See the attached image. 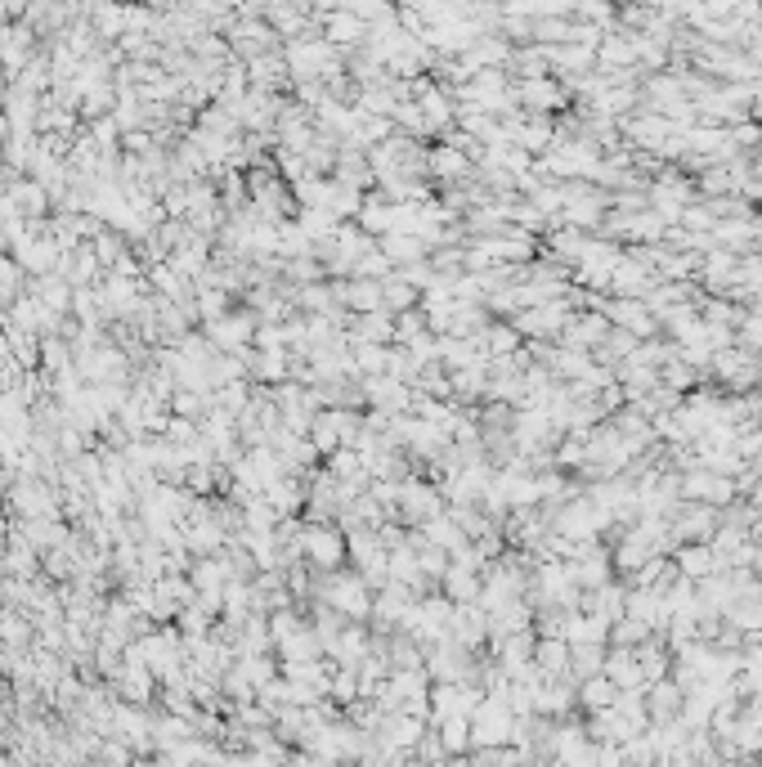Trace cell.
I'll return each mask as SVG.
<instances>
[{"mask_svg":"<svg viewBox=\"0 0 762 767\" xmlns=\"http://www.w3.org/2000/svg\"><path fill=\"white\" fill-rule=\"evenodd\" d=\"M615 521V516L606 512V507H597L592 498H570V503H561V512L552 516V530L565 534V539L574 543H592L601 539V530Z\"/></svg>","mask_w":762,"mask_h":767,"instance_id":"cell-1","label":"cell"},{"mask_svg":"<svg viewBox=\"0 0 762 767\" xmlns=\"http://www.w3.org/2000/svg\"><path fill=\"white\" fill-rule=\"evenodd\" d=\"M543 166L552 175H561V180H597L601 153H597V144H588V140H561Z\"/></svg>","mask_w":762,"mask_h":767,"instance_id":"cell-2","label":"cell"},{"mask_svg":"<svg viewBox=\"0 0 762 767\" xmlns=\"http://www.w3.org/2000/svg\"><path fill=\"white\" fill-rule=\"evenodd\" d=\"M677 489H682L686 503H713V507L731 503V498L740 494L736 480L718 476V471H709V467H691L686 476H677Z\"/></svg>","mask_w":762,"mask_h":767,"instance_id":"cell-3","label":"cell"},{"mask_svg":"<svg viewBox=\"0 0 762 767\" xmlns=\"http://www.w3.org/2000/svg\"><path fill=\"white\" fill-rule=\"evenodd\" d=\"M668 521H673V534L682 543H709L713 530L722 525V516L713 503H686V507H677V512H668Z\"/></svg>","mask_w":762,"mask_h":767,"instance_id":"cell-4","label":"cell"},{"mask_svg":"<svg viewBox=\"0 0 762 767\" xmlns=\"http://www.w3.org/2000/svg\"><path fill=\"white\" fill-rule=\"evenodd\" d=\"M570 301H561V297H552V301H543V306H525L516 314V328L525 332V337H552V332H561L565 328V319H570Z\"/></svg>","mask_w":762,"mask_h":767,"instance_id":"cell-5","label":"cell"},{"mask_svg":"<svg viewBox=\"0 0 762 767\" xmlns=\"http://www.w3.org/2000/svg\"><path fill=\"white\" fill-rule=\"evenodd\" d=\"M655 283H659V274L650 270L641 256H619L615 274H610V292H615V297H646Z\"/></svg>","mask_w":762,"mask_h":767,"instance_id":"cell-6","label":"cell"},{"mask_svg":"<svg viewBox=\"0 0 762 767\" xmlns=\"http://www.w3.org/2000/svg\"><path fill=\"white\" fill-rule=\"evenodd\" d=\"M610 328H615V323L606 319V310L592 306L588 314H570V319H565V328H561V337H565V346L592 350V346H601V341L610 337Z\"/></svg>","mask_w":762,"mask_h":767,"instance_id":"cell-7","label":"cell"},{"mask_svg":"<svg viewBox=\"0 0 762 767\" xmlns=\"http://www.w3.org/2000/svg\"><path fill=\"white\" fill-rule=\"evenodd\" d=\"M314 449H323V454H332L337 445H355V431H359V418L346 409H332L323 413L319 422H314Z\"/></svg>","mask_w":762,"mask_h":767,"instance_id":"cell-8","label":"cell"},{"mask_svg":"<svg viewBox=\"0 0 762 767\" xmlns=\"http://www.w3.org/2000/svg\"><path fill=\"white\" fill-rule=\"evenodd\" d=\"M449 637H453L458 646H480V642H489V611H485L480 602H458V606H453Z\"/></svg>","mask_w":762,"mask_h":767,"instance_id":"cell-9","label":"cell"},{"mask_svg":"<svg viewBox=\"0 0 762 767\" xmlns=\"http://www.w3.org/2000/svg\"><path fill=\"white\" fill-rule=\"evenodd\" d=\"M399 507H404V516L408 521H431V516H440V507H444V494L435 485H426V480H404L399 485Z\"/></svg>","mask_w":762,"mask_h":767,"instance_id":"cell-10","label":"cell"},{"mask_svg":"<svg viewBox=\"0 0 762 767\" xmlns=\"http://www.w3.org/2000/svg\"><path fill=\"white\" fill-rule=\"evenodd\" d=\"M328 602H332V611L337 615H346V619H364L368 611H373V602H368V588H364V579H355V575H337L328 584Z\"/></svg>","mask_w":762,"mask_h":767,"instance_id":"cell-11","label":"cell"},{"mask_svg":"<svg viewBox=\"0 0 762 767\" xmlns=\"http://www.w3.org/2000/svg\"><path fill=\"white\" fill-rule=\"evenodd\" d=\"M301 548L310 552V561L323 570H337L341 557H346V539H341L337 530H328V525H310V530L301 534Z\"/></svg>","mask_w":762,"mask_h":767,"instance_id":"cell-12","label":"cell"},{"mask_svg":"<svg viewBox=\"0 0 762 767\" xmlns=\"http://www.w3.org/2000/svg\"><path fill=\"white\" fill-rule=\"evenodd\" d=\"M610 229H615V234H624V238H633V243L641 247V243H664L668 220L650 207V211H641V216H615V220H610Z\"/></svg>","mask_w":762,"mask_h":767,"instance_id":"cell-13","label":"cell"},{"mask_svg":"<svg viewBox=\"0 0 762 767\" xmlns=\"http://www.w3.org/2000/svg\"><path fill=\"white\" fill-rule=\"evenodd\" d=\"M431 709H435V723H440V718H453V714L471 718V709H476V691H471L462 678L440 682V687L431 691Z\"/></svg>","mask_w":762,"mask_h":767,"instance_id":"cell-14","label":"cell"},{"mask_svg":"<svg viewBox=\"0 0 762 767\" xmlns=\"http://www.w3.org/2000/svg\"><path fill=\"white\" fill-rule=\"evenodd\" d=\"M601 216H606V193L565 189V207H561V220H565V225H597Z\"/></svg>","mask_w":762,"mask_h":767,"instance_id":"cell-15","label":"cell"},{"mask_svg":"<svg viewBox=\"0 0 762 767\" xmlns=\"http://www.w3.org/2000/svg\"><path fill=\"white\" fill-rule=\"evenodd\" d=\"M350 557H355V566L364 570V579L368 584H377V579H386V548H381V539L377 534H368V530H359L355 539H350Z\"/></svg>","mask_w":762,"mask_h":767,"instance_id":"cell-16","label":"cell"},{"mask_svg":"<svg viewBox=\"0 0 762 767\" xmlns=\"http://www.w3.org/2000/svg\"><path fill=\"white\" fill-rule=\"evenodd\" d=\"M601 673H606L619 691L624 687H646V673H641V660H637L633 646H615V651L606 655V669Z\"/></svg>","mask_w":762,"mask_h":767,"instance_id":"cell-17","label":"cell"},{"mask_svg":"<svg viewBox=\"0 0 762 767\" xmlns=\"http://www.w3.org/2000/svg\"><path fill=\"white\" fill-rule=\"evenodd\" d=\"M646 714H650V723H668V718L682 714V682H668V678L650 682Z\"/></svg>","mask_w":762,"mask_h":767,"instance_id":"cell-18","label":"cell"},{"mask_svg":"<svg viewBox=\"0 0 762 767\" xmlns=\"http://www.w3.org/2000/svg\"><path fill=\"white\" fill-rule=\"evenodd\" d=\"M583 611H597V615H606L610 624H615V619L628 611V588H619L615 579H606L601 588H588V597H583Z\"/></svg>","mask_w":762,"mask_h":767,"instance_id":"cell-19","label":"cell"},{"mask_svg":"<svg viewBox=\"0 0 762 767\" xmlns=\"http://www.w3.org/2000/svg\"><path fill=\"white\" fill-rule=\"evenodd\" d=\"M444 597H449L453 606H458V602H476V597H480V570L462 566V561H449V570H444Z\"/></svg>","mask_w":762,"mask_h":767,"instance_id":"cell-20","label":"cell"},{"mask_svg":"<svg viewBox=\"0 0 762 767\" xmlns=\"http://www.w3.org/2000/svg\"><path fill=\"white\" fill-rule=\"evenodd\" d=\"M677 575H686V579H695L700 584L704 575H713L718 570V557H713V548L709 543H686V548H677Z\"/></svg>","mask_w":762,"mask_h":767,"instance_id":"cell-21","label":"cell"},{"mask_svg":"<svg viewBox=\"0 0 762 767\" xmlns=\"http://www.w3.org/2000/svg\"><path fill=\"white\" fill-rule=\"evenodd\" d=\"M480 350H485L489 359H507L520 350V328H507V323H494V328H480L476 332Z\"/></svg>","mask_w":762,"mask_h":767,"instance_id":"cell-22","label":"cell"},{"mask_svg":"<svg viewBox=\"0 0 762 767\" xmlns=\"http://www.w3.org/2000/svg\"><path fill=\"white\" fill-rule=\"evenodd\" d=\"M619 696V687L606 678V673H592V678L579 682V705L588 709V714H597V709H610Z\"/></svg>","mask_w":762,"mask_h":767,"instance_id":"cell-23","label":"cell"},{"mask_svg":"<svg viewBox=\"0 0 762 767\" xmlns=\"http://www.w3.org/2000/svg\"><path fill=\"white\" fill-rule=\"evenodd\" d=\"M422 530H426V539L435 543V548H444V552H453V548H462L467 543V530L458 525V516H431V521H422Z\"/></svg>","mask_w":762,"mask_h":767,"instance_id":"cell-24","label":"cell"},{"mask_svg":"<svg viewBox=\"0 0 762 767\" xmlns=\"http://www.w3.org/2000/svg\"><path fill=\"white\" fill-rule=\"evenodd\" d=\"M534 664L543 673H570V642H565V637H543V642H534Z\"/></svg>","mask_w":762,"mask_h":767,"instance_id":"cell-25","label":"cell"},{"mask_svg":"<svg viewBox=\"0 0 762 767\" xmlns=\"http://www.w3.org/2000/svg\"><path fill=\"white\" fill-rule=\"evenodd\" d=\"M364 252H368V238L359 234V229H337V234H332V265H337V270L355 265Z\"/></svg>","mask_w":762,"mask_h":767,"instance_id":"cell-26","label":"cell"},{"mask_svg":"<svg viewBox=\"0 0 762 767\" xmlns=\"http://www.w3.org/2000/svg\"><path fill=\"white\" fill-rule=\"evenodd\" d=\"M381 252L390 261H417L426 252V243L417 234H408V229H390V234H381Z\"/></svg>","mask_w":762,"mask_h":767,"instance_id":"cell-27","label":"cell"},{"mask_svg":"<svg viewBox=\"0 0 762 767\" xmlns=\"http://www.w3.org/2000/svg\"><path fill=\"white\" fill-rule=\"evenodd\" d=\"M386 579H395V584H417L422 588V566H417V552L408 548H395L386 561Z\"/></svg>","mask_w":762,"mask_h":767,"instance_id":"cell-28","label":"cell"},{"mask_svg":"<svg viewBox=\"0 0 762 767\" xmlns=\"http://www.w3.org/2000/svg\"><path fill=\"white\" fill-rule=\"evenodd\" d=\"M440 741H444V750H449V754L471 750V718H467V714L440 718Z\"/></svg>","mask_w":762,"mask_h":767,"instance_id":"cell-29","label":"cell"},{"mask_svg":"<svg viewBox=\"0 0 762 767\" xmlns=\"http://www.w3.org/2000/svg\"><path fill=\"white\" fill-rule=\"evenodd\" d=\"M408 606H413V597H408V584H395V588H386V593H381L377 619H381V624H390V619H404Z\"/></svg>","mask_w":762,"mask_h":767,"instance_id":"cell-30","label":"cell"},{"mask_svg":"<svg viewBox=\"0 0 762 767\" xmlns=\"http://www.w3.org/2000/svg\"><path fill=\"white\" fill-rule=\"evenodd\" d=\"M659 373H664V377H659V382H664V386H673V391H691V386L695 382H700V368H691V364H686V359H668V364L664 368H659Z\"/></svg>","mask_w":762,"mask_h":767,"instance_id":"cell-31","label":"cell"},{"mask_svg":"<svg viewBox=\"0 0 762 767\" xmlns=\"http://www.w3.org/2000/svg\"><path fill=\"white\" fill-rule=\"evenodd\" d=\"M646 557H655V552L646 548V539H637V534L628 530V534H624V543H619V552H615L610 561H615V570H637Z\"/></svg>","mask_w":762,"mask_h":767,"instance_id":"cell-32","label":"cell"},{"mask_svg":"<svg viewBox=\"0 0 762 767\" xmlns=\"http://www.w3.org/2000/svg\"><path fill=\"white\" fill-rule=\"evenodd\" d=\"M341 297H346V306H355V310H377L381 306V283L359 279V283H350V288H341Z\"/></svg>","mask_w":762,"mask_h":767,"instance_id":"cell-33","label":"cell"},{"mask_svg":"<svg viewBox=\"0 0 762 767\" xmlns=\"http://www.w3.org/2000/svg\"><path fill=\"white\" fill-rule=\"evenodd\" d=\"M386 337H395V323L377 310H364V319L355 328V341H386Z\"/></svg>","mask_w":762,"mask_h":767,"instance_id":"cell-34","label":"cell"},{"mask_svg":"<svg viewBox=\"0 0 762 767\" xmlns=\"http://www.w3.org/2000/svg\"><path fill=\"white\" fill-rule=\"evenodd\" d=\"M431 171L440 175V180H458V175H467V157H462L458 149H435Z\"/></svg>","mask_w":762,"mask_h":767,"instance_id":"cell-35","label":"cell"},{"mask_svg":"<svg viewBox=\"0 0 762 767\" xmlns=\"http://www.w3.org/2000/svg\"><path fill=\"white\" fill-rule=\"evenodd\" d=\"M355 368H364V373H390V355L377 346V341H359Z\"/></svg>","mask_w":762,"mask_h":767,"instance_id":"cell-36","label":"cell"},{"mask_svg":"<svg viewBox=\"0 0 762 767\" xmlns=\"http://www.w3.org/2000/svg\"><path fill=\"white\" fill-rule=\"evenodd\" d=\"M359 216H364V229H377V234H390V229H395V207H386V202H364Z\"/></svg>","mask_w":762,"mask_h":767,"instance_id":"cell-37","label":"cell"},{"mask_svg":"<svg viewBox=\"0 0 762 767\" xmlns=\"http://www.w3.org/2000/svg\"><path fill=\"white\" fill-rule=\"evenodd\" d=\"M381 301H386L390 310L404 314L408 306H413V283H408V279H386V283H381Z\"/></svg>","mask_w":762,"mask_h":767,"instance_id":"cell-38","label":"cell"},{"mask_svg":"<svg viewBox=\"0 0 762 767\" xmlns=\"http://www.w3.org/2000/svg\"><path fill=\"white\" fill-rule=\"evenodd\" d=\"M247 332H252V319H225V323H216L220 346H243Z\"/></svg>","mask_w":762,"mask_h":767,"instance_id":"cell-39","label":"cell"},{"mask_svg":"<svg viewBox=\"0 0 762 767\" xmlns=\"http://www.w3.org/2000/svg\"><path fill=\"white\" fill-rule=\"evenodd\" d=\"M525 104H534V108H552V104H561V90H552L547 81H529V86H525Z\"/></svg>","mask_w":762,"mask_h":767,"instance_id":"cell-40","label":"cell"},{"mask_svg":"<svg viewBox=\"0 0 762 767\" xmlns=\"http://www.w3.org/2000/svg\"><path fill=\"white\" fill-rule=\"evenodd\" d=\"M440 552H444V548H435V543H431V548H426L422 557H417V566H422V575H444V570H449V561H444Z\"/></svg>","mask_w":762,"mask_h":767,"instance_id":"cell-41","label":"cell"},{"mask_svg":"<svg viewBox=\"0 0 762 767\" xmlns=\"http://www.w3.org/2000/svg\"><path fill=\"white\" fill-rule=\"evenodd\" d=\"M601 59H606V63H633L637 50H633V45H624V41H610L606 50H601Z\"/></svg>","mask_w":762,"mask_h":767,"instance_id":"cell-42","label":"cell"},{"mask_svg":"<svg viewBox=\"0 0 762 767\" xmlns=\"http://www.w3.org/2000/svg\"><path fill=\"white\" fill-rule=\"evenodd\" d=\"M260 368H265V377H283V355H265Z\"/></svg>","mask_w":762,"mask_h":767,"instance_id":"cell-43","label":"cell"},{"mask_svg":"<svg viewBox=\"0 0 762 767\" xmlns=\"http://www.w3.org/2000/svg\"><path fill=\"white\" fill-rule=\"evenodd\" d=\"M749 193H754V198H758V207H762V180H754V189H749Z\"/></svg>","mask_w":762,"mask_h":767,"instance_id":"cell-44","label":"cell"}]
</instances>
